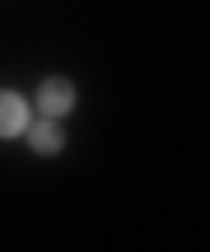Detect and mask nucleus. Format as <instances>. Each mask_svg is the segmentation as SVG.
Instances as JSON below:
<instances>
[{
  "label": "nucleus",
  "mask_w": 210,
  "mask_h": 252,
  "mask_svg": "<svg viewBox=\"0 0 210 252\" xmlns=\"http://www.w3.org/2000/svg\"><path fill=\"white\" fill-rule=\"evenodd\" d=\"M28 122H33L28 103L19 98V94L0 89V140H14V135H24V131H28Z\"/></svg>",
  "instance_id": "obj_2"
},
{
  "label": "nucleus",
  "mask_w": 210,
  "mask_h": 252,
  "mask_svg": "<svg viewBox=\"0 0 210 252\" xmlns=\"http://www.w3.org/2000/svg\"><path fill=\"white\" fill-rule=\"evenodd\" d=\"M28 145H33V150L37 154H56V150H61V145H65V135H61V126H56V117H47V122H28Z\"/></svg>",
  "instance_id": "obj_3"
},
{
  "label": "nucleus",
  "mask_w": 210,
  "mask_h": 252,
  "mask_svg": "<svg viewBox=\"0 0 210 252\" xmlns=\"http://www.w3.org/2000/svg\"><path fill=\"white\" fill-rule=\"evenodd\" d=\"M37 108H42V117H65V112L75 108V84L61 80V75L42 80V89H37Z\"/></svg>",
  "instance_id": "obj_1"
}]
</instances>
